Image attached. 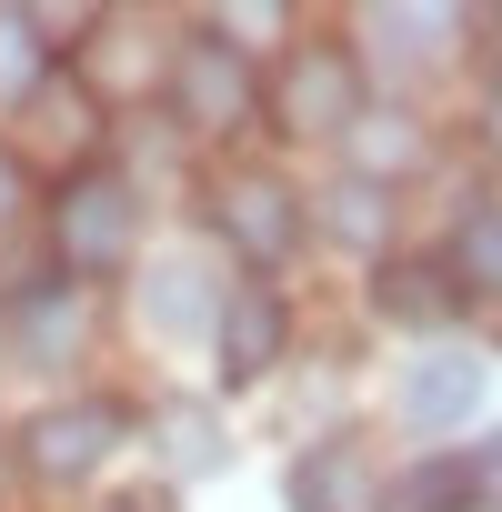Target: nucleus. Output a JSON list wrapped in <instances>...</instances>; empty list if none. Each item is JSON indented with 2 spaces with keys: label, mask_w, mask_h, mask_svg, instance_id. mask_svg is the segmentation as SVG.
<instances>
[{
  "label": "nucleus",
  "mask_w": 502,
  "mask_h": 512,
  "mask_svg": "<svg viewBox=\"0 0 502 512\" xmlns=\"http://www.w3.org/2000/svg\"><path fill=\"white\" fill-rule=\"evenodd\" d=\"M131 231H141V201H131L121 171H71L61 181V262L71 272H111L131 251Z\"/></svg>",
  "instance_id": "obj_1"
},
{
  "label": "nucleus",
  "mask_w": 502,
  "mask_h": 512,
  "mask_svg": "<svg viewBox=\"0 0 502 512\" xmlns=\"http://www.w3.org/2000/svg\"><path fill=\"white\" fill-rule=\"evenodd\" d=\"M121 432H131L121 402H51V412L21 432V462H31L41 482H71V472H101Z\"/></svg>",
  "instance_id": "obj_2"
},
{
  "label": "nucleus",
  "mask_w": 502,
  "mask_h": 512,
  "mask_svg": "<svg viewBox=\"0 0 502 512\" xmlns=\"http://www.w3.org/2000/svg\"><path fill=\"white\" fill-rule=\"evenodd\" d=\"M211 221L231 231L241 262H282V251L302 241V201H292L272 171H231V181L211 191Z\"/></svg>",
  "instance_id": "obj_3"
},
{
  "label": "nucleus",
  "mask_w": 502,
  "mask_h": 512,
  "mask_svg": "<svg viewBox=\"0 0 502 512\" xmlns=\"http://www.w3.org/2000/svg\"><path fill=\"white\" fill-rule=\"evenodd\" d=\"M482 392H492V362L482 352H422L412 372H402V412L422 422V432H452V422H472L482 412Z\"/></svg>",
  "instance_id": "obj_4"
},
{
  "label": "nucleus",
  "mask_w": 502,
  "mask_h": 512,
  "mask_svg": "<svg viewBox=\"0 0 502 512\" xmlns=\"http://www.w3.org/2000/svg\"><path fill=\"white\" fill-rule=\"evenodd\" d=\"M171 101H181V121H191V131H231V121L251 111V61H241V51H221V41H191V51H181V71H171Z\"/></svg>",
  "instance_id": "obj_5"
},
{
  "label": "nucleus",
  "mask_w": 502,
  "mask_h": 512,
  "mask_svg": "<svg viewBox=\"0 0 502 512\" xmlns=\"http://www.w3.org/2000/svg\"><path fill=\"white\" fill-rule=\"evenodd\" d=\"M282 121H292V131H352V121H362V71H352L342 51H302V61L282 71Z\"/></svg>",
  "instance_id": "obj_6"
},
{
  "label": "nucleus",
  "mask_w": 502,
  "mask_h": 512,
  "mask_svg": "<svg viewBox=\"0 0 502 512\" xmlns=\"http://www.w3.org/2000/svg\"><path fill=\"white\" fill-rule=\"evenodd\" d=\"M292 512H382V472L362 462V442H322L292 472Z\"/></svg>",
  "instance_id": "obj_7"
},
{
  "label": "nucleus",
  "mask_w": 502,
  "mask_h": 512,
  "mask_svg": "<svg viewBox=\"0 0 502 512\" xmlns=\"http://www.w3.org/2000/svg\"><path fill=\"white\" fill-rule=\"evenodd\" d=\"M282 302L272 292H231L221 302V382H262L272 362H282Z\"/></svg>",
  "instance_id": "obj_8"
},
{
  "label": "nucleus",
  "mask_w": 502,
  "mask_h": 512,
  "mask_svg": "<svg viewBox=\"0 0 502 512\" xmlns=\"http://www.w3.org/2000/svg\"><path fill=\"white\" fill-rule=\"evenodd\" d=\"M372 302H382L392 322H412V332H432V322H452V312H462V282H452L442 262H382V282H372Z\"/></svg>",
  "instance_id": "obj_9"
},
{
  "label": "nucleus",
  "mask_w": 502,
  "mask_h": 512,
  "mask_svg": "<svg viewBox=\"0 0 502 512\" xmlns=\"http://www.w3.org/2000/svg\"><path fill=\"white\" fill-rule=\"evenodd\" d=\"M472 492H482L472 462H422V472H402V482L382 492V512H462Z\"/></svg>",
  "instance_id": "obj_10"
},
{
  "label": "nucleus",
  "mask_w": 502,
  "mask_h": 512,
  "mask_svg": "<svg viewBox=\"0 0 502 512\" xmlns=\"http://www.w3.org/2000/svg\"><path fill=\"white\" fill-rule=\"evenodd\" d=\"M41 31H31V11H0V101H31L41 91Z\"/></svg>",
  "instance_id": "obj_11"
},
{
  "label": "nucleus",
  "mask_w": 502,
  "mask_h": 512,
  "mask_svg": "<svg viewBox=\"0 0 502 512\" xmlns=\"http://www.w3.org/2000/svg\"><path fill=\"white\" fill-rule=\"evenodd\" d=\"M352 141H362V181H382V171H412V161H422V131H412V121H352Z\"/></svg>",
  "instance_id": "obj_12"
},
{
  "label": "nucleus",
  "mask_w": 502,
  "mask_h": 512,
  "mask_svg": "<svg viewBox=\"0 0 502 512\" xmlns=\"http://www.w3.org/2000/svg\"><path fill=\"white\" fill-rule=\"evenodd\" d=\"M452 282L472 272V282H502V211H472L462 221V241H452V262H442Z\"/></svg>",
  "instance_id": "obj_13"
},
{
  "label": "nucleus",
  "mask_w": 502,
  "mask_h": 512,
  "mask_svg": "<svg viewBox=\"0 0 502 512\" xmlns=\"http://www.w3.org/2000/svg\"><path fill=\"white\" fill-rule=\"evenodd\" d=\"M21 342H31V352H61V342H81V302H61V292H31V302H21Z\"/></svg>",
  "instance_id": "obj_14"
},
{
  "label": "nucleus",
  "mask_w": 502,
  "mask_h": 512,
  "mask_svg": "<svg viewBox=\"0 0 502 512\" xmlns=\"http://www.w3.org/2000/svg\"><path fill=\"white\" fill-rule=\"evenodd\" d=\"M332 221H342V241H382V181L332 191Z\"/></svg>",
  "instance_id": "obj_15"
},
{
  "label": "nucleus",
  "mask_w": 502,
  "mask_h": 512,
  "mask_svg": "<svg viewBox=\"0 0 502 512\" xmlns=\"http://www.w3.org/2000/svg\"><path fill=\"white\" fill-rule=\"evenodd\" d=\"M171 442H181V462H191V472L211 462V422H201V412H171Z\"/></svg>",
  "instance_id": "obj_16"
},
{
  "label": "nucleus",
  "mask_w": 502,
  "mask_h": 512,
  "mask_svg": "<svg viewBox=\"0 0 502 512\" xmlns=\"http://www.w3.org/2000/svg\"><path fill=\"white\" fill-rule=\"evenodd\" d=\"M161 302H171L161 322H191V302H201V272H161Z\"/></svg>",
  "instance_id": "obj_17"
},
{
  "label": "nucleus",
  "mask_w": 502,
  "mask_h": 512,
  "mask_svg": "<svg viewBox=\"0 0 502 512\" xmlns=\"http://www.w3.org/2000/svg\"><path fill=\"white\" fill-rule=\"evenodd\" d=\"M21 201V171H11V151H0V211H11Z\"/></svg>",
  "instance_id": "obj_18"
},
{
  "label": "nucleus",
  "mask_w": 502,
  "mask_h": 512,
  "mask_svg": "<svg viewBox=\"0 0 502 512\" xmlns=\"http://www.w3.org/2000/svg\"><path fill=\"white\" fill-rule=\"evenodd\" d=\"M111 512H171V502H161V492H131V502H111Z\"/></svg>",
  "instance_id": "obj_19"
},
{
  "label": "nucleus",
  "mask_w": 502,
  "mask_h": 512,
  "mask_svg": "<svg viewBox=\"0 0 502 512\" xmlns=\"http://www.w3.org/2000/svg\"><path fill=\"white\" fill-rule=\"evenodd\" d=\"M492 41H502V11H492Z\"/></svg>",
  "instance_id": "obj_20"
}]
</instances>
